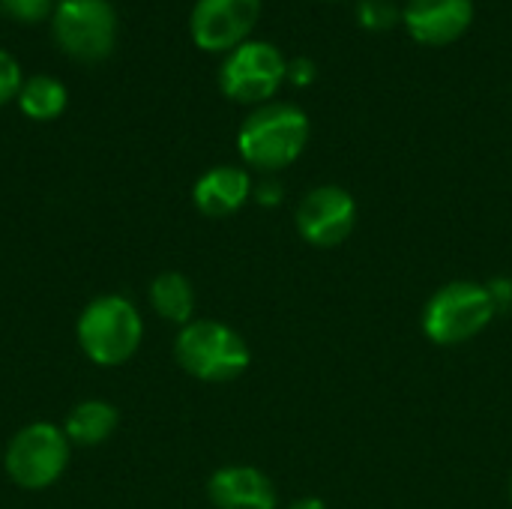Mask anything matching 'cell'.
<instances>
[{
    "label": "cell",
    "instance_id": "obj_3",
    "mask_svg": "<svg viewBox=\"0 0 512 509\" xmlns=\"http://www.w3.org/2000/svg\"><path fill=\"white\" fill-rule=\"evenodd\" d=\"M174 360L204 384H228L249 369L252 351L234 327L213 318H192L174 339Z\"/></svg>",
    "mask_w": 512,
    "mask_h": 509
},
{
    "label": "cell",
    "instance_id": "obj_2",
    "mask_svg": "<svg viewBox=\"0 0 512 509\" xmlns=\"http://www.w3.org/2000/svg\"><path fill=\"white\" fill-rule=\"evenodd\" d=\"M84 357L102 369L129 363L144 339V321L138 306L123 294H105L90 300L75 327Z\"/></svg>",
    "mask_w": 512,
    "mask_h": 509
},
{
    "label": "cell",
    "instance_id": "obj_16",
    "mask_svg": "<svg viewBox=\"0 0 512 509\" xmlns=\"http://www.w3.org/2000/svg\"><path fill=\"white\" fill-rule=\"evenodd\" d=\"M357 21L363 30L384 33L402 24V9L396 0H357Z\"/></svg>",
    "mask_w": 512,
    "mask_h": 509
},
{
    "label": "cell",
    "instance_id": "obj_14",
    "mask_svg": "<svg viewBox=\"0 0 512 509\" xmlns=\"http://www.w3.org/2000/svg\"><path fill=\"white\" fill-rule=\"evenodd\" d=\"M150 309L168 321V324H177V327H186L195 315V288L192 282L177 273V270H165L159 273L153 282H150Z\"/></svg>",
    "mask_w": 512,
    "mask_h": 509
},
{
    "label": "cell",
    "instance_id": "obj_12",
    "mask_svg": "<svg viewBox=\"0 0 512 509\" xmlns=\"http://www.w3.org/2000/svg\"><path fill=\"white\" fill-rule=\"evenodd\" d=\"M252 177L246 168L240 165H216L210 171H204L195 186H192V201L198 207L201 216L207 219H228L237 210L246 207V201L252 198Z\"/></svg>",
    "mask_w": 512,
    "mask_h": 509
},
{
    "label": "cell",
    "instance_id": "obj_13",
    "mask_svg": "<svg viewBox=\"0 0 512 509\" xmlns=\"http://www.w3.org/2000/svg\"><path fill=\"white\" fill-rule=\"evenodd\" d=\"M120 423V414L111 402L105 399H84L78 402L66 420H63V435L69 438V444H78V447H96V444H105L114 429Z\"/></svg>",
    "mask_w": 512,
    "mask_h": 509
},
{
    "label": "cell",
    "instance_id": "obj_7",
    "mask_svg": "<svg viewBox=\"0 0 512 509\" xmlns=\"http://www.w3.org/2000/svg\"><path fill=\"white\" fill-rule=\"evenodd\" d=\"M51 27L60 51L84 63L105 60L117 42V12L108 0H60Z\"/></svg>",
    "mask_w": 512,
    "mask_h": 509
},
{
    "label": "cell",
    "instance_id": "obj_5",
    "mask_svg": "<svg viewBox=\"0 0 512 509\" xmlns=\"http://www.w3.org/2000/svg\"><path fill=\"white\" fill-rule=\"evenodd\" d=\"M288 57L264 39H246L225 54L219 66V87L237 105H267L285 84Z\"/></svg>",
    "mask_w": 512,
    "mask_h": 509
},
{
    "label": "cell",
    "instance_id": "obj_15",
    "mask_svg": "<svg viewBox=\"0 0 512 509\" xmlns=\"http://www.w3.org/2000/svg\"><path fill=\"white\" fill-rule=\"evenodd\" d=\"M69 102V93L63 87V81L51 78V75H33L21 84L18 93V105L30 120H57L63 114Z\"/></svg>",
    "mask_w": 512,
    "mask_h": 509
},
{
    "label": "cell",
    "instance_id": "obj_8",
    "mask_svg": "<svg viewBox=\"0 0 512 509\" xmlns=\"http://www.w3.org/2000/svg\"><path fill=\"white\" fill-rule=\"evenodd\" d=\"M297 234L315 249L342 246L357 225V201L348 189L324 183L309 189L294 210Z\"/></svg>",
    "mask_w": 512,
    "mask_h": 509
},
{
    "label": "cell",
    "instance_id": "obj_22",
    "mask_svg": "<svg viewBox=\"0 0 512 509\" xmlns=\"http://www.w3.org/2000/svg\"><path fill=\"white\" fill-rule=\"evenodd\" d=\"M510 504H512V474H510Z\"/></svg>",
    "mask_w": 512,
    "mask_h": 509
},
{
    "label": "cell",
    "instance_id": "obj_23",
    "mask_svg": "<svg viewBox=\"0 0 512 509\" xmlns=\"http://www.w3.org/2000/svg\"><path fill=\"white\" fill-rule=\"evenodd\" d=\"M324 3H339V0H324Z\"/></svg>",
    "mask_w": 512,
    "mask_h": 509
},
{
    "label": "cell",
    "instance_id": "obj_17",
    "mask_svg": "<svg viewBox=\"0 0 512 509\" xmlns=\"http://www.w3.org/2000/svg\"><path fill=\"white\" fill-rule=\"evenodd\" d=\"M51 3L54 0H0V9L15 18V21H24V24H36L42 21L45 15H51Z\"/></svg>",
    "mask_w": 512,
    "mask_h": 509
},
{
    "label": "cell",
    "instance_id": "obj_21",
    "mask_svg": "<svg viewBox=\"0 0 512 509\" xmlns=\"http://www.w3.org/2000/svg\"><path fill=\"white\" fill-rule=\"evenodd\" d=\"M288 509H327V504L321 498H300V501H294Z\"/></svg>",
    "mask_w": 512,
    "mask_h": 509
},
{
    "label": "cell",
    "instance_id": "obj_11",
    "mask_svg": "<svg viewBox=\"0 0 512 509\" xmlns=\"http://www.w3.org/2000/svg\"><path fill=\"white\" fill-rule=\"evenodd\" d=\"M207 498L216 509H276L273 480L252 465H225L207 480Z\"/></svg>",
    "mask_w": 512,
    "mask_h": 509
},
{
    "label": "cell",
    "instance_id": "obj_18",
    "mask_svg": "<svg viewBox=\"0 0 512 509\" xmlns=\"http://www.w3.org/2000/svg\"><path fill=\"white\" fill-rule=\"evenodd\" d=\"M21 84H24V78H21V66H18V60H15L9 51H3V48H0V105H6V102L18 99Z\"/></svg>",
    "mask_w": 512,
    "mask_h": 509
},
{
    "label": "cell",
    "instance_id": "obj_6",
    "mask_svg": "<svg viewBox=\"0 0 512 509\" xmlns=\"http://www.w3.org/2000/svg\"><path fill=\"white\" fill-rule=\"evenodd\" d=\"M69 438L54 423H30L18 429L6 447L3 468L18 489L42 492L69 468Z\"/></svg>",
    "mask_w": 512,
    "mask_h": 509
},
{
    "label": "cell",
    "instance_id": "obj_10",
    "mask_svg": "<svg viewBox=\"0 0 512 509\" xmlns=\"http://www.w3.org/2000/svg\"><path fill=\"white\" fill-rule=\"evenodd\" d=\"M402 24L417 45L444 48L459 42L474 24V0H408Z\"/></svg>",
    "mask_w": 512,
    "mask_h": 509
},
{
    "label": "cell",
    "instance_id": "obj_20",
    "mask_svg": "<svg viewBox=\"0 0 512 509\" xmlns=\"http://www.w3.org/2000/svg\"><path fill=\"white\" fill-rule=\"evenodd\" d=\"M252 198H255L261 207H276V204H282L285 189H282V183H279L276 177H264V180L252 189Z\"/></svg>",
    "mask_w": 512,
    "mask_h": 509
},
{
    "label": "cell",
    "instance_id": "obj_9",
    "mask_svg": "<svg viewBox=\"0 0 512 509\" xmlns=\"http://www.w3.org/2000/svg\"><path fill=\"white\" fill-rule=\"evenodd\" d=\"M261 15V0H198L189 15L192 42L210 54H228L249 39Z\"/></svg>",
    "mask_w": 512,
    "mask_h": 509
},
{
    "label": "cell",
    "instance_id": "obj_4",
    "mask_svg": "<svg viewBox=\"0 0 512 509\" xmlns=\"http://www.w3.org/2000/svg\"><path fill=\"white\" fill-rule=\"evenodd\" d=\"M498 315L486 285L456 279L441 285L423 306V333L432 345L456 348L477 339Z\"/></svg>",
    "mask_w": 512,
    "mask_h": 509
},
{
    "label": "cell",
    "instance_id": "obj_1",
    "mask_svg": "<svg viewBox=\"0 0 512 509\" xmlns=\"http://www.w3.org/2000/svg\"><path fill=\"white\" fill-rule=\"evenodd\" d=\"M312 135V123L303 108L291 102H267L246 114L237 132L240 159L264 174H276L294 165Z\"/></svg>",
    "mask_w": 512,
    "mask_h": 509
},
{
    "label": "cell",
    "instance_id": "obj_19",
    "mask_svg": "<svg viewBox=\"0 0 512 509\" xmlns=\"http://www.w3.org/2000/svg\"><path fill=\"white\" fill-rule=\"evenodd\" d=\"M315 78H318V66H315V60H312V57L300 54V57H291V60H288L285 81H288L291 87H312V84H315Z\"/></svg>",
    "mask_w": 512,
    "mask_h": 509
}]
</instances>
